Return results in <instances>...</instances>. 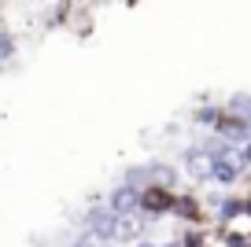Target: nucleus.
Masks as SVG:
<instances>
[{"instance_id":"obj_1","label":"nucleus","mask_w":251,"mask_h":247,"mask_svg":"<svg viewBox=\"0 0 251 247\" xmlns=\"http://www.w3.org/2000/svg\"><path fill=\"white\" fill-rule=\"evenodd\" d=\"M174 203H177V192L159 188V185H148L141 192V214H148L151 222H159V218H170L174 214Z\"/></svg>"},{"instance_id":"obj_2","label":"nucleus","mask_w":251,"mask_h":247,"mask_svg":"<svg viewBox=\"0 0 251 247\" xmlns=\"http://www.w3.org/2000/svg\"><path fill=\"white\" fill-rule=\"evenodd\" d=\"M107 210L115 218H137L141 214V188H129V185L118 181V185L107 192Z\"/></svg>"},{"instance_id":"obj_3","label":"nucleus","mask_w":251,"mask_h":247,"mask_svg":"<svg viewBox=\"0 0 251 247\" xmlns=\"http://www.w3.org/2000/svg\"><path fill=\"white\" fill-rule=\"evenodd\" d=\"M236 181H244V170L236 166V159L207 162V185H218L222 192H229V188H233Z\"/></svg>"},{"instance_id":"obj_4","label":"nucleus","mask_w":251,"mask_h":247,"mask_svg":"<svg viewBox=\"0 0 251 247\" xmlns=\"http://www.w3.org/2000/svg\"><path fill=\"white\" fill-rule=\"evenodd\" d=\"M148 177H151V185H159V188L181 192L177 181L185 177V173H181V166H174V162H159V159H151V162H148Z\"/></svg>"},{"instance_id":"obj_5","label":"nucleus","mask_w":251,"mask_h":247,"mask_svg":"<svg viewBox=\"0 0 251 247\" xmlns=\"http://www.w3.org/2000/svg\"><path fill=\"white\" fill-rule=\"evenodd\" d=\"M222 115H226V103H200V107L192 111V125H196V129L214 133V125H218Z\"/></svg>"},{"instance_id":"obj_6","label":"nucleus","mask_w":251,"mask_h":247,"mask_svg":"<svg viewBox=\"0 0 251 247\" xmlns=\"http://www.w3.org/2000/svg\"><path fill=\"white\" fill-rule=\"evenodd\" d=\"M122 185H129V188H148L151 185V177H148V166H126L122 170Z\"/></svg>"},{"instance_id":"obj_7","label":"nucleus","mask_w":251,"mask_h":247,"mask_svg":"<svg viewBox=\"0 0 251 247\" xmlns=\"http://www.w3.org/2000/svg\"><path fill=\"white\" fill-rule=\"evenodd\" d=\"M15 52H19V37L4 26V30H0V67H4V63H11V55H15Z\"/></svg>"},{"instance_id":"obj_8","label":"nucleus","mask_w":251,"mask_h":247,"mask_svg":"<svg viewBox=\"0 0 251 247\" xmlns=\"http://www.w3.org/2000/svg\"><path fill=\"white\" fill-rule=\"evenodd\" d=\"M233 159H236V166H240L244 173H251V144H240V148H236V155H233Z\"/></svg>"},{"instance_id":"obj_9","label":"nucleus","mask_w":251,"mask_h":247,"mask_svg":"<svg viewBox=\"0 0 251 247\" xmlns=\"http://www.w3.org/2000/svg\"><path fill=\"white\" fill-rule=\"evenodd\" d=\"M248 144H251V122H248Z\"/></svg>"}]
</instances>
